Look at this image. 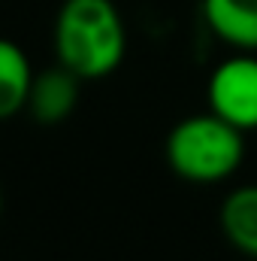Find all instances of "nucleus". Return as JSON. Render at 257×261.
<instances>
[{"label": "nucleus", "instance_id": "obj_1", "mask_svg": "<svg viewBox=\"0 0 257 261\" xmlns=\"http://www.w3.org/2000/svg\"><path fill=\"white\" fill-rule=\"evenodd\" d=\"M127 31L112 0H64L55 18V58L82 82L103 79L124 61Z\"/></svg>", "mask_w": 257, "mask_h": 261}, {"label": "nucleus", "instance_id": "obj_2", "mask_svg": "<svg viewBox=\"0 0 257 261\" xmlns=\"http://www.w3.org/2000/svg\"><path fill=\"white\" fill-rule=\"evenodd\" d=\"M245 158V130L224 122L212 110L182 119L167 137L170 167L197 186H215L239 170Z\"/></svg>", "mask_w": 257, "mask_h": 261}, {"label": "nucleus", "instance_id": "obj_3", "mask_svg": "<svg viewBox=\"0 0 257 261\" xmlns=\"http://www.w3.org/2000/svg\"><path fill=\"white\" fill-rule=\"evenodd\" d=\"M209 110L239 130L257 128V58L236 55L209 76Z\"/></svg>", "mask_w": 257, "mask_h": 261}, {"label": "nucleus", "instance_id": "obj_4", "mask_svg": "<svg viewBox=\"0 0 257 261\" xmlns=\"http://www.w3.org/2000/svg\"><path fill=\"white\" fill-rule=\"evenodd\" d=\"M79 82L82 79L61 64L37 73L27 94V113L43 125L64 122L79 103Z\"/></svg>", "mask_w": 257, "mask_h": 261}, {"label": "nucleus", "instance_id": "obj_5", "mask_svg": "<svg viewBox=\"0 0 257 261\" xmlns=\"http://www.w3.org/2000/svg\"><path fill=\"white\" fill-rule=\"evenodd\" d=\"M203 18L218 40L257 52V0H203Z\"/></svg>", "mask_w": 257, "mask_h": 261}, {"label": "nucleus", "instance_id": "obj_6", "mask_svg": "<svg viewBox=\"0 0 257 261\" xmlns=\"http://www.w3.org/2000/svg\"><path fill=\"white\" fill-rule=\"evenodd\" d=\"M224 237L248 258H257V186H239L221 203Z\"/></svg>", "mask_w": 257, "mask_h": 261}, {"label": "nucleus", "instance_id": "obj_7", "mask_svg": "<svg viewBox=\"0 0 257 261\" xmlns=\"http://www.w3.org/2000/svg\"><path fill=\"white\" fill-rule=\"evenodd\" d=\"M34 67L27 61L24 49L12 40L0 37V119H9L27 110V94L34 82Z\"/></svg>", "mask_w": 257, "mask_h": 261}, {"label": "nucleus", "instance_id": "obj_8", "mask_svg": "<svg viewBox=\"0 0 257 261\" xmlns=\"http://www.w3.org/2000/svg\"><path fill=\"white\" fill-rule=\"evenodd\" d=\"M0 210H3V192H0Z\"/></svg>", "mask_w": 257, "mask_h": 261}]
</instances>
